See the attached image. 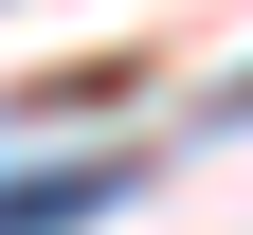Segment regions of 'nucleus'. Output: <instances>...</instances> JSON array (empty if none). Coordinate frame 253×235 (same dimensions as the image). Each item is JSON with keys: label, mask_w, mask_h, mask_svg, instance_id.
<instances>
[{"label": "nucleus", "mask_w": 253, "mask_h": 235, "mask_svg": "<svg viewBox=\"0 0 253 235\" xmlns=\"http://www.w3.org/2000/svg\"><path fill=\"white\" fill-rule=\"evenodd\" d=\"M126 199V163H37V181H0V235H90Z\"/></svg>", "instance_id": "obj_1"}, {"label": "nucleus", "mask_w": 253, "mask_h": 235, "mask_svg": "<svg viewBox=\"0 0 253 235\" xmlns=\"http://www.w3.org/2000/svg\"><path fill=\"white\" fill-rule=\"evenodd\" d=\"M217 127H253V73H235V91H217Z\"/></svg>", "instance_id": "obj_2"}]
</instances>
